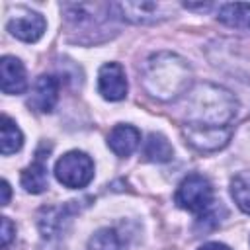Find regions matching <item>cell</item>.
Masks as SVG:
<instances>
[{"mask_svg":"<svg viewBox=\"0 0 250 250\" xmlns=\"http://www.w3.org/2000/svg\"><path fill=\"white\" fill-rule=\"evenodd\" d=\"M236 115L234 96L217 84H197L188 92V102L184 107V127L191 129H223Z\"/></svg>","mask_w":250,"mask_h":250,"instance_id":"1","label":"cell"},{"mask_svg":"<svg viewBox=\"0 0 250 250\" xmlns=\"http://www.w3.org/2000/svg\"><path fill=\"white\" fill-rule=\"evenodd\" d=\"M47 154L43 150H37L35 160L21 172V186L29 193H41L49 186V176H47Z\"/></svg>","mask_w":250,"mask_h":250,"instance_id":"12","label":"cell"},{"mask_svg":"<svg viewBox=\"0 0 250 250\" xmlns=\"http://www.w3.org/2000/svg\"><path fill=\"white\" fill-rule=\"evenodd\" d=\"M139 80L152 98L168 102L189 90L191 68L174 53H156L143 64Z\"/></svg>","mask_w":250,"mask_h":250,"instance_id":"2","label":"cell"},{"mask_svg":"<svg viewBox=\"0 0 250 250\" xmlns=\"http://www.w3.org/2000/svg\"><path fill=\"white\" fill-rule=\"evenodd\" d=\"M0 145H2V154H12V152L20 150L23 145V135H21L20 127L8 115L2 117V141H0Z\"/></svg>","mask_w":250,"mask_h":250,"instance_id":"16","label":"cell"},{"mask_svg":"<svg viewBox=\"0 0 250 250\" xmlns=\"http://www.w3.org/2000/svg\"><path fill=\"white\" fill-rule=\"evenodd\" d=\"M8 201H10V186L4 180L2 182V205H8Z\"/></svg>","mask_w":250,"mask_h":250,"instance_id":"20","label":"cell"},{"mask_svg":"<svg viewBox=\"0 0 250 250\" xmlns=\"http://www.w3.org/2000/svg\"><path fill=\"white\" fill-rule=\"evenodd\" d=\"M90 250H123V242L113 229H100L88 242Z\"/></svg>","mask_w":250,"mask_h":250,"instance_id":"17","label":"cell"},{"mask_svg":"<svg viewBox=\"0 0 250 250\" xmlns=\"http://www.w3.org/2000/svg\"><path fill=\"white\" fill-rule=\"evenodd\" d=\"M98 90L109 102H119L127 96V78L119 62H105L98 72Z\"/></svg>","mask_w":250,"mask_h":250,"instance_id":"7","label":"cell"},{"mask_svg":"<svg viewBox=\"0 0 250 250\" xmlns=\"http://www.w3.org/2000/svg\"><path fill=\"white\" fill-rule=\"evenodd\" d=\"M174 154L172 145L160 133H150L143 146V158L148 162H166Z\"/></svg>","mask_w":250,"mask_h":250,"instance_id":"14","label":"cell"},{"mask_svg":"<svg viewBox=\"0 0 250 250\" xmlns=\"http://www.w3.org/2000/svg\"><path fill=\"white\" fill-rule=\"evenodd\" d=\"M199 250H230V248L227 244H223V242H207Z\"/></svg>","mask_w":250,"mask_h":250,"instance_id":"19","label":"cell"},{"mask_svg":"<svg viewBox=\"0 0 250 250\" xmlns=\"http://www.w3.org/2000/svg\"><path fill=\"white\" fill-rule=\"evenodd\" d=\"M0 82L4 94H23L27 88L25 68L20 59L16 57H2L0 61Z\"/></svg>","mask_w":250,"mask_h":250,"instance_id":"10","label":"cell"},{"mask_svg":"<svg viewBox=\"0 0 250 250\" xmlns=\"http://www.w3.org/2000/svg\"><path fill=\"white\" fill-rule=\"evenodd\" d=\"M55 178L70 189L84 188L94 178V162L82 150H70L62 154L55 164Z\"/></svg>","mask_w":250,"mask_h":250,"instance_id":"3","label":"cell"},{"mask_svg":"<svg viewBox=\"0 0 250 250\" xmlns=\"http://www.w3.org/2000/svg\"><path fill=\"white\" fill-rule=\"evenodd\" d=\"M141 143V133L133 125H115L107 135V146L121 158L133 154Z\"/></svg>","mask_w":250,"mask_h":250,"instance_id":"11","label":"cell"},{"mask_svg":"<svg viewBox=\"0 0 250 250\" xmlns=\"http://www.w3.org/2000/svg\"><path fill=\"white\" fill-rule=\"evenodd\" d=\"M219 21L236 29H250V4L234 2L225 4L219 10Z\"/></svg>","mask_w":250,"mask_h":250,"instance_id":"13","label":"cell"},{"mask_svg":"<svg viewBox=\"0 0 250 250\" xmlns=\"http://www.w3.org/2000/svg\"><path fill=\"white\" fill-rule=\"evenodd\" d=\"M57 100H59V80L51 74H43L35 80L27 105L35 111L47 113L55 107Z\"/></svg>","mask_w":250,"mask_h":250,"instance_id":"9","label":"cell"},{"mask_svg":"<svg viewBox=\"0 0 250 250\" xmlns=\"http://www.w3.org/2000/svg\"><path fill=\"white\" fill-rule=\"evenodd\" d=\"M174 199L178 207L191 213H201V211H207L213 201V188L205 176L189 174L180 182Z\"/></svg>","mask_w":250,"mask_h":250,"instance_id":"4","label":"cell"},{"mask_svg":"<svg viewBox=\"0 0 250 250\" xmlns=\"http://www.w3.org/2000/svg\"><path fill=\"white\" fill-rule=\"evenodd\" d=\"M230 193L240 211L250 215V172H240L230 182Z\"/></svg>","mask_w":250,"mask_h":250,"instance_id":"15","label":"cell"},{"mask_svg":"<svg viewBox=\"0 0 250 250\" xmlns=\"http://www.w3.org/2000/svg\"><path fill=\"white\" fill-rule=\"evenodd\" d=\"M115 16L131 21V23H156L170 18L176 10V4L170 2H115L111 4Z\"/></svg>","mask_w":250,"mask_h":250,"instance_id":"5","label":"cell"},{"mask_svg":"<svg viewBox=\"0 0 250 250\" xmlns=\"http://www.w3.org/2000/svg\"><path fill=\"white\" fill-rule=\"evenodd\" d=\"M6 27H8V31H10L14 37H18V39H21V41H25V43H35V41L43 35L47 23H45V18H43L41 14L31 12V10L20 6V8H16V12L10 16Z\"/></svg>","mask_w":250,"mask_h":250,"instance_id":"6","label":"cell"},{"mask_svg":"<svg viewBox=\"0 0 250 250\" xmlns=\"http://www.w3.org/2000/svg\"><path fill=\"white\" fill-rule=\"evenodd\" d=\"M14 225L8 217H2V248H6L10 244V240L14 238Z\"/></svg>","mask_w":250,"mask_h":250,"instance_id":"18","label":"cell"},{"mask_svg":"<svg viewBox=\"0 0 250 250\" xmlns=\"http://www.w3.org/2000/svg\"><path fill=\"white\" fill-rule=\"evenodd\" d=\"M230 135H232L230 127H223V129H191V127H184L186 143H189L195 150H201V152H213V150L223 148L229 143Z\"/></svg>","mask_w":250,"mask_h":250,"instance_id":"8","label":"cell"}]
</instances>
